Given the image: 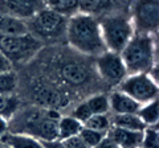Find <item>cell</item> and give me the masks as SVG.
<instances>
[{"label":"cell","mask_w":159,"mask_h":148,"mask_svg":"<svg viewBox=\"0 0 159 148\" xmlns=\"http://www.w3.org/2000/svg\"><path fill=\"white\" fill-rule=\"evenodd\" d=\"M65 37L69 46L84 56L97 57L106 50L99 20L93 15L78 12L69 17Z\"/></svg>","instance_id":"6da1fadb"},{"label":"cell","mask_w":159,"mask_h":148,"mask_svg":"<svg viewBox=\"0 0 159 148\" xmlns=\"http://www.w3.org/2000/svg\"><path fill=\"white\" fill-rule=\"evenodd\" d=\"M121 58L127 74L148 73L157 65V41L155 36L145 33H134L131 40L121 50Z\"/></svg>","instance_id":"7a4b0ae2"},{"label":"cell","mask_w":159,"mask_h":148,"mask_svg":"<svg viewBox=\"0 0 159 148\" xmlns=\"http://www.w3.org/2000/svg\"><path fill=\"white\" fill-rule=\"evenodd\" d=\"M99 28L106 50L116 53H121L135 33L130 17L121 13L105 16L99 21Z\"/></svg>","instance_id":"3957f363"},{"label":"cell","mask_w":159,"mask_h":148,"mask_svg":"<svg viewBox=\"0 0 159 148\" xmlns=\"http://www.w3.org/2000/svg\"><path fill=\"white\" fill-rule=\"evenodd\" d=\"M28 23L29 33L40 41H51L65 36L68 17L44 7L43 9L32 16Z\"/></svg>","instance_id":"277c9868"},{"label":"cell","mask_w":159,"mask_h":148,"mask_svg":"<svg viewBox=\"0 0 159 148\" xmlns=\"http://www.w3.org/2000/svg\"><path fill=\"white\" fill-rule=\"evenodd\" d=\"M43 49V42L31 33L20 36L0 34V53L11 63H27Z\"/></svg>","instance_id":"5b68a950"},{"label":"cell","mask_w":159,"mask_h":148,"mask_svg":"<svg viewBox=\"0 0 159 148\" xmlns=\"http://www.w3.org/2000/svg\"><path fill=\"white\" fill-rule=\"evenodd\" d=\"M130 20L135 33L155 36L159 28V0H131Z\"/></svg>","instance_id":"8992f818"},{"label":"cell","mask_w":159,"mask_h":148,"mask_svg":"<svg viewBox=\"0 0 159 148\" xmlns=\"http://www.w3.org/2000/svg\"><path fill=\"white\" fill-rule=\"evenodd\" d=\"M119 91L125 93L139 105L158 99V82L148 76V73L127 74L126 78L117 86Z\"/></svg>","instance_id":"52a82bcc"},{"label":"cell","mask_w":159,"mask_h":148,"mask_svg":"<svg viewBox=\"0 0 159 148\" xmlns=\"http://www.w3.org/2000/svg\"><path fill=\"white\" fill-rule=\"evenodd\" d=\"M96 70L99 78L111 86H118L127 76L121 54L105 50L96 57Z\"/></svg>","instance_id":"ba28073f"},{"label":"cell","mask_w":159,"mask_h":148,"mask_svg":"<svg viewBox=\"0 0 159 148\" xmlns=\"http://www.w3.org/2000/svg\"><path fill=\"white\" fill-rule=\"evenodd\" d=\"M32 93L36 102H39L41 106L47 108H54L58 110L61 107H65L69 103L68 95L61 89L56 87L52 83L36 81L32 86Z\"/></svg>","instance_id":"9c48e42d"},{"label":"cell","mask_w":159,"mask_h":148,"mask_svg":"<svg viewBox=\"0 0 159 148\" xmlns=\"http://www.w3.org/2000/svg\"><path fill=\"white\" fill-rule=\"evenodd\" d=\"M45 7L41 0H0V13L29 20Z\"/></svg>","instance_id":"30bf717a"},{"label":"cell","mask_w":159,"mask_h":148,"mask_svg":"<svg viewBox=\"0 0 159 148\" xmlns=\"http://www.w3.org/2000/svg\"><path fill=\"white\" fill-rule=\"evenodd\" d=\"M60 78L70 87L85 86L90 81L89 70L77 61H65L58 67Z\"/></svg>","instance_id":"8fae6325"},{"label":"cell","mask_w":159,"mask_h":148,"mask_svg":"<svg viewBox=\"0 0 159 148\" xmlns=\"http://www.w3.org/2000/svg\"><path fill=\"white\" fill-rule=\"evenodd\" d=\"M106 136L113 140L119 148H141L143 131H130L125 128H119L111 126L107 131Z\"/></svg>","instance_id":"7c38bea8"},{"label":"cell","mask_w":159,"mask_h":148,"mask_svg":"<svg viewBox=\"0 0 159 148\" xmlns=\"http://www.w3.org/2000/svg\"><path fill=\"white\" fill-rule=\"evenodd\" d=\"M109 97V106H110V110L114 112V115H123V114H137L139 107L138 102H135L130 98L125 93L117 90L111 91Z\"/></svg>","instance_id":"4fadbf2b"},{"label":"cell","mask_w":159,"mask_h":148,"mask_svg":"<svg viewBox=\"0 0 159 148\" xmlns=\"http://www.w3.org/2000/svg\"><path fill=\"white\" fill-rule=\"evenodd\" d=\"M0 141L9 148H43L41 140L27 134L7 132L6 135L0 137Z\"/></svg>","instance_id":"5bb4252c"},{"label":"cell","mask_w":159,"mask_h":148,"mask_svg":"<svg viewBox=\"0 0 159 148\" xmlns=\"http://www.w3.org/2000/svg\"><path fill=\"white\" fill-rule=\"evenodd\" d=\"M29 33L28 23L21 19L9 16V15L0 13V34L8 36H20V34Z\"/></svg>","instance_id":"9a60e30c"},{"label":"cell","mask_w":159,"mask_h":148,"mask_svg":"<svg viewBox=\"0 0 159 148\" xmlns=\"http://www.w3.org/2000/svg\"><path fill=\"white\" fill-rule=\"evenodd\" d=\"M111 126L125 128L130 131H145L146 124L141 120L137 114H123V115H114L111 118Z\"/></svg>","instance_id":"2e32d148"},{"label":"cell","mask_w":159,"mask_h":148,"mask_svg":"<svg viewBox=\"0 0 159 148\" xmlns=\"http://www.w3.org/2000/svg\"><path fill=\"white\" fill-rule=\"evenodd\" d=\"M84 124L81 122H78L77 119L70 115V116H61V119L58 120V139L65 140L68 137L77 136L80 134V131L82 130Z\"/></svg>","instance_id":"e0dca14e"},{"label":"cell","mask_w":159,"mask_h":148,"mask_svg":"<svg viewBox=\"0 0 159 148\" xmlns=\"http://www.w3.org/2000/svg\"><path fill=\"white\" fill-rule=\"evenodd\" d=\"M137 115L141 118V120L145 123L146 127L148 126H158L159 120V106L158 99H154L151 102H147L145 105H141Z\"/></svg>","instance_id":"ac0fdd59"},{"label":"cell","mask_w":159,"mask_h":148,"mask_svg":"<svg viewBox=\"0 0 159 148\" xmlns=\"http://www.w3.org/2000/svg\"><path fill=\"white\" fill-rule=\"evenodd\" d=\"M45 7L69 19L78 13V0H51Z\"/></svg>","instance_id":"d6986e66"},{"label":"cell","mask_w":159,"mask_h":148,"mask_svg":"<svg viewBox=\"0 0 159 148\" xmlns=\"http://www.w3.org/2000/svg\"><path fill=\"white\" fill-rule=\"evenodd\" d=\"M85 102L92 112V115H103L110 111L109 97L105 94H94L92 97H89Z\"/></svg>","instance_id":"ffe728a7"},{"label":"cell","mask_w":159,"mask_h":148,"mask_svg":"<svg viewBox=\"0 0 159 148\" xmlns=\"http://www.w3.org/2000/svg\"><path fill=\"white\" fill-rule=\"evenodd\" d=\"M19 78L13 70L0 73V95H13L17 89Z\"/></svg>","instance_id":"44dd1931"},{"label":"cell","mask_w":159,"mask_h":148,"mask_svg":"<svg viewBox=\"0 0 159 148\" xmlns=\"http://www.w3.org/2000/svg\"><path fill=\"white\" fill-rule=\"evenodd\" d=\"M84 127H88V128H92V130L107 134V131L110 130V127H111V118L107 114L92 115L85 123H84Z\"/></svg>","instance_id":"7402d4cb"},{"label":"cell","mask_w":159,"mask_h":148,"mask_svg":"<svg viewBox=\"0 0 159 148\" xmlns=\"http://www.w3.org/2000/svg\"><path fill=\"white\" fill-rule=\"evenodd\" d=\"M19 101L13 95H0V115L11 120L12 116L17 112Z\"/></svg>","instance_id":"603a6c76"},{"label":"cell","mask_w":159,"mask_h":148,"mask_svg":"<svg viewBox=\"0 0 159 148\" xmlns=\"http://www.w3.org/2000/svg\"><path fill=\"white\" fill-rule=\"evenodd\" d=\"M105 136L106 134H103V132L92 130V128H88V127H82V130L78 134V137L82 140V143L88 148H94L96 146H98Z\"/></svg>","instance_id":"cb8c5ba5"},{"label":"cell","mask_w":159,"mask_h":148,"mask_svg":"<svg viewBox=\"0 0 159 148\" xmlns=\"http://www.w3.org/2000/svg\"><path fill=\"white\" fill-rule=\"evenodd\" d=\"M106 0H78V12L86 15H96L105 7Z\"/></svg>","instance_id":"d4e9b609"},{"label":"cell","mask_w":159,"mask_h":148,"mask_svg":"<svg viewBox=\"0 0 159 148\" xmlns=\"http://www.w3.org/2000/svg\"><path fill=\"white\" fill-rule=\"evenodd\" d=\"M141 148H159L158 126H148L145 128Z\"/></svg>","instance_id":"484cf974"},{"label":"cell","mask_w":159,"mask_h":148,"mask_svg":"<svg viewBox=\"0 0 159 148\" xmlns=\"http://www.w3.org/2000/svg\"><path fill=\"white\" fill-rule=\"evenodd\" d=\"M72 116L74 118V119H77L78 122H81L82 124L92 116V112H90V110H89V107H88L85 101L81 102L80 105H77L76 107H74V110L72 112Z\"/></svg>","instance_id":"4316f807"},{"label":"cell","mask_w":159,"mask_h":148,"mask_svg":"<svg viewBox=\"0 0 159 148\" xmlns=\"http://www.w3.org/2000/svg\"><path fill=\"white\" fill-rule=\"evenodd\" d=\"M64 141V147L65 148H88L85 144L82 143V140L77 136H72V137H68V139L62 140Z\"/></svg>","instance_id":"83f0119b"},{"label":"cell","mask_w":159,"mask_h":148,"mask_svg":"<svg viewBox=\"0 0 159 148\" xmlns=\"http://www.w3.org/2000/svg\"><path fill=\"white\" fill-rule=\"evenodd\" d=\"M41 143H43V148H65L64 147V141L61 139H53Z\"/></svg>","instance_id":"f1b7e54d"},{"label":"cell","mask_w":159,"mask_h":148,"mask_svg":"<svg viewBox=\"0 0 159 148\" xmlns=\"http://www.w3.org/2000/svg\"><path fill=\"white\" fill-rule=\"evenodd\" d=\"M8 70H12V63L9 62L2 53H0V73L8 72Z\"/></svg>","instance_id":"f546056e"},{"label":"cell","mask_w":159,"mask_h":148,"mask_svg":"<svg viewBox=\"0 0 159 148\" xmlns=\"http://www.w3.org/2000/svg\"><path fill=\"white\" fill-rule=\"evenodd\" d=\"M9 132V120L0 115V137Z\"/></svg>","instance_id":"4dcf8cb0"},{"label":"cell","mask_w":159,"mask_h":148,"mask_svg":"<svg viewBox=\"0 0 159 148\" xmlns=\"http://www.w3.org/2000/svg\"><path fill=\"white\" fill-rule=\"evenodd\" d=\"M94 148H119V147H118V146H117V144H116V143H114L113 140L109 139L107 136H105V137H103V139H102V141L99 143L98 146L94 147Z\"/></svg>","instance_id":"1f68e13d"},{"label":"cell","mask_w":159,"mask_h":148,"mask_svg":"<svg viewBox=\"0 0 159 148\" xmlns=\"http://www.w3.org/2000/svg\"><path fill=\"white\" fill-rule=\"evenodd\" d=\"M41 2H43V3H44V4H45V6H47V4H48V3H49V2H51V0H41Z\"/></svg>","instance_id":"d6a6232c"},{"label":"cell","mask_w":159,"mask_h":148,"mask_svg":"<svg viewBox=\"0 0 159 148\" xmlns=\"http://www.w3.org/2000/svg\"><path fill=\"white\" fill-rule=\"evenodd\" d=\"M0 148H4V146H3V144H0Z\"/></svg>","instance_id":"836d02e7"},{"label":"cell","mask_w":159,"mask_h":148,"mask_svg":"<svg viewBox=\"0 0 159 148\" xmlns=\"http://www.w3.org/2000/svg\"><path fill=\"white\" fill-rule=\"evenodd\" d=\"M3 146H4V144H3ZM4 148H9V147H6V146H4Z\"/></svg>","instance_id":"e575fe53"}]
</instances>
